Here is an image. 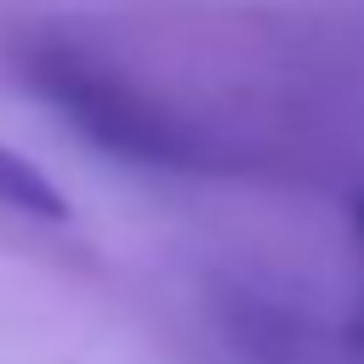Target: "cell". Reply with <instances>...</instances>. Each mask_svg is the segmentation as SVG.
<instances>
[{
    "mask_svg": "<svg viewBox=\"0 0 364 364\" xmlns=\"http://www.w3.org/2000/svg\"><path fill=\"white\" fill-rule=\"evenodd\" d=\"M358 245H364V199H358ZM353 336H358V347H364V307H358V324H353Z\"/></svg>",
    "mask_w": 364,
    "mask_h": 364,
    "instance_id": "cell-3",
    "label": "cell"
},
{
    "mask_svg": "<svg viewBox=\"0 0 364 364\" xmlns=\"http://www.w3.org/2000/svg\"><path fill=\"white\" fill-rule=\"evenodd\" d=\"M34 85L63 108V119H74L97 148L136 159V165H182L193 148L176 131V119H165L136 85H125L114 68L91 63L74 46H40L28 57Z\"/></svg>",
    "mask_w": 364,
    "mask_h": 364,
    "instance_id": "cell-1",
    "label": "cell"
},
{
    "mask_svg": "<svg viewBox=\"0 0 364 364\" xmlns=\"http://www.w3.org/2000/svg\"><path fill=\"white\" fill-rule=\"evenodd\" d=\"M0 210L11 216H28V222H68V199L63 188L17 148L0 142Z\"/></svg>",
    "mask_w": 364,
    "mask_h": 364,
    "instance_id": "cell-2",
    "label": "cell"
}]
</instances>
